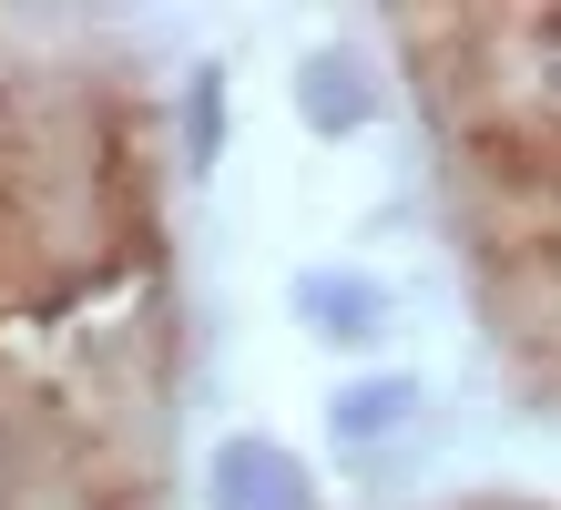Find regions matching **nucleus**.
<instances>
[{"mask_svg": "<svg viewBox=\"0 0 561 510\" xmlns=\"http://www.w3.org/2000/svg\"><path fill=\"white\" fill-rule=\"evenodd\" d=\"M123 82L0 31V510H153L163 306Z\"/></svg>", "mask_w": 561, "mask_h": 510, "instance_id": "obj_1", "label": "nucleus"}]
</instances>
